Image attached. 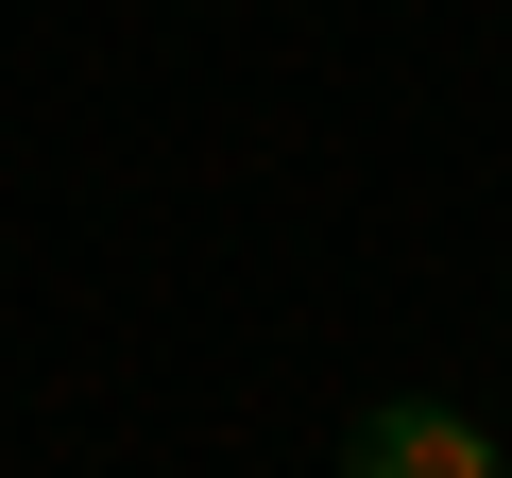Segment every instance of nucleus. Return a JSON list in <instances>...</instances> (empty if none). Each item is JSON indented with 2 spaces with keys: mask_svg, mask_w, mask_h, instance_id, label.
Returning a JSON list of instances; mask_svg holds the SVG:
<instances>
[{
  "mask_svg": "<svg viewBox=\"0 0 512 478\" xmlns=\"http://www.w3.org/2000/svg\"><path fill=\"white\" fill-rule=\"evenodd\" d=\"M342 478H495V444H478V427H461L444 393H393V410H359Z\"/></svg>",
  "mask_w": 512,
  "mask_h": 478,
  "instance_id": "f257e3e1",
  "label": "nucleus"
},
{
  "mask_svg": "<svg viewBox=\"0 0 512 478\" xmlns=\"http://www.w3.org/2000/svg\"><path fill=\"white\" fill-rule=\"evenodd\" d=\"M495 478H512V461H495Z\"/></svg>",
  "mask_w": 512,
  "mask_h": 478,
  "instance_id": "f03ea898",
  "label": "nucleus"
}]
</instances>
